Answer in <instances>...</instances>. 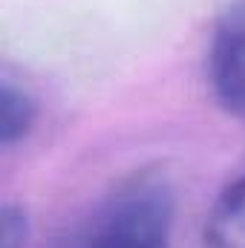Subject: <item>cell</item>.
<instances>
[{
    "mask_svg": "<svg viewBox=\"0 0 245 248\" xmlns=\"http://www.w3.org/2000/svg\"><path fill=\"white\" fill-rule=\"evenodd\" d=\"M208 72L219 104L245 119V0L219 20L211 41Z\"/></svg>",
    "mask_w": 245,
    "mask_h": 248,
    "instance_id": "cell-2",
    "label": "cell"
},
{
    "mask_svg": "<svg viewBox=\"0 0 245 248\" xmlns=\"http://www.w3.org/2000/svg\"><path fill=\"white\" fill-rule=\"evenodd\" d=\"M205 248H245V176L216 199L205 228Z\"/></svg>",
    "mask_w": 245,
    "mask_h": 248,
    "instance_id": "cell-3",
    "label": "cell"
},
{
    "mask_svg": "<svg viewBox=\"0 0 245 248\" xmlns=\"http://www.w3.org/2000/svg\"><path fill=\"white\" fill-rule=\"evenodd\" d=\"M35 119H38L35 98L26 90L15 87L12 81H3V90H0V141L6 147H12L15 141L26 139Z\"/></svg>",
    "mask_w": 245,
    "mask_h": 248,
    "instance_id": "cell-4",
    "label": "cell"
},
{
    "mask_svg": "<svg viewBox=\"0 0 245 248\" xmlns=\"http://www.w3.org/2000/svg\"><path fill=\"white\" fill-rule=\"evenodd\" d=\"M26 237H29V222L23 208L6 205L0 222V248H26Z\"/></svg>",
    "mask_w": 245,
    "mask_h": 248,
    "instance_id": "cell-5",
    "label": "cell"
},
{
    "mask_svg": "<svg viewBox=\"0 0 245 248\" xmlns=\"http://www.w3.org/2000/svg\"><path fill=\"white\" fill-rule=\"evenodd\" d=\"M173 187L159 170L122 179L75 228L66 248H170Z\"/></svg>",
    "mask_w": 245,
    "mask_h": 248,
    "instance_id": "cell-1",
    "label": "cell"
}]
</instances>
